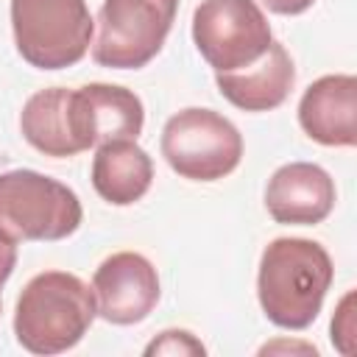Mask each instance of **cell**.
<instances>
[{
    "instance_id": "ac0fdd59",
    "label": "cell",
    "mask_w": 357,
    "mask_h": 357,
    "mask_svg": "<svg viewBox=\"0 0 357 357\" xmlns=\"http://www.w3.org/2000/svg\"><path fill=\"white\" fill-rule=\"evenodd\" d=\"M312 3H315V0H262V6H268V11L284 14V17L301 14V11H307Z\"/></svg>"
},
{
    "instance_id": "2e32d148",
    "label": "cell",
    "mask_w": 357,
    "mask_h": 357,
    "mask_svg": "<svg viewBox=\"0 0 357 357\" xmlns=\"http://www.w3.org/2000/svg\"><path fill=\"white\" fill-rule=\"evenodd\" d=\"M351 301H354V293H349L340 307H337V315L332 318V343H337V349L343 354L351 351V337H354V324H351Z\"/></svg>"
},
{
    "instance_id": "52a82bcc",
    "label": "cell",
    "mask_w": 357,
    "mask_h": 357,
    "mask_svg": "<svg viewBox=\"0 0 357 357\" xmlns=\"http://www.w3.org/2000/svg\"><path fill=\"white\" fill-rule=\"evenodd\" d=\"M192 42L215 73L257 61L273 42L257 0H201L192 14Z\"/></svg>"
},
{
    "instance_id": "4fadbf2b",
    "label": "cell",
    "mask_w": 357,
    "mask_h": 357,
    "mask_svg": "<svg viewBox=\"0 0 357 357\" xmlns=\"http://www.w3.org/2000/svg\"><path fill=\"white\" fill-rule=\"evenodd\" d=\"M20 131L31 148L45 156H75L81 153V142L73 120V89L50 86L31 95L20 112Z\"/></svg>"
},
{
    "instance_id": "8fae6325",
    "label": "cell",
    "mask_w": 357,
    "mask_h": 357,
    "mask_svg": "<svg viewBox=\"0 0 357 357\" xmlns=\"http://www.w3.org/2000/svg\"><path fill=\"white\" fill-rule=\"evenodd\" d=\"M298 123L321 145L351 148L357 142V78L324 75L312 81L298 100Z\"/></svg>"
},
{
    "instance_id": "3957f363",
    "label": "cell",
    "mask_w": 357,
    "mask_h": 357,
    "mask_svg": "<svg viewBox=\"0 0 357 357\" xmlns=\"http://www.w3.org/2000/svg\"><path fill=\"white\" fill-rule=\"evenodd\" d=\"M17 53L39 70L78 64L95 33L86 0H11Z\"/></svg>"
},
{
    "instance_id": "9c48e42d",
    "label": "cell",
    "mask_w": 357,
    "mask_h": 357,
    "mask_svg": "<svg viewBox=\"0 0 357 357\" xmlns=\"http://www.w3.org/2000/svg\"><path fill=\"white\" fill-rule=\"evenodd\" d=\"M73 117L84 151L114 139H137L145 126L142 100L117 84H86L73 89Z\"/></svg>"
},
{
    "instance_id": "30bf717a",
    "label": "cell",
    "mask_w": 357,
    "mask_h": 357,
    "mask_svg": "<svg viewBox=\"0 0 357 357\" xmlns=\"http://www.w3.org/2000/svg\"><path fill=\"white\" fill-rule=\"evenodd\" d=\"M265 209L284 226H315L335 209V181L312 162L282 165L265 187Z\"/></svg>"
},
{
    "instance_id": "8992f818",
    "label": "cell",
    "mask_w": 357,
    "mask_h": 357,
    "mask_svg": "<svg viewBox=\"0 0 357 357\" xmlns=\"http://www.w3.org/2000/svg\"><path fill=\"white\" fill-rule=\"evenodd\" d=\"M165 162L190 181H218L243 159L237 126L212 109H181L162 128Z\"/></svg>"
},
{
    "instance_id": "7a4b0ae2",
    "label": "cell",
    "mask_w": 357,
    "mask_h": 357,
    "mask_svg": "<svg viewBox=\"0 0 357 357\" xmlns=\"http://www.w3.org/2000/svg\"><path fill=\"white\" fill-rule=\"evenodd\" d=\"M98 315L92 287L67 271L28 279L14 310V335L31 354H61L81 343Z\"/></svg>"
},
{
    "instance_id": "9a60e30c",
    "label": "cell",
    "mask_w": 357,
    "mask_h": 357,
    "mask_svg": "<svg viewBox=\"0 0 357 357\" xmlns=\"http://www.w3.org/2000/svg\"><path fill=\"white\" fill-rule=\"evenodd\" d=\"M204 343L187 329H165L145 346V354H204Z\"/></svg>"
},
{
    "instance_id": "7c38bea8",
    "label": "cell",
    "mask_w": 357,
    "mask_h": 357,
    "mask_svg": "<svg viewBox=\"0 0 357 357\" xmlns=\"http://www.w3.org/2000/svg\"><path fill=\"white\" fill-rule=\"evenodd\" d=\"M215 84L231 106L243 112H271L287 100L296 84V67L284 45L271 42L257 61L240 70L215 73Z\"/></svg>"
},
{
    "instance_id": "277c9868",
    "label": "cell",
    "mask_w": 357,
    "mask_h": 357,
    "mask_svg": "<svg viewBox=\"0 0 357 357\" xmlns=\"http://www.w3.org/2000/svg\"><path fill=\"white\" fill-rule=\"evenodd\" d=\"M81 218V201L67 184L25 167L0 173V231L11 240H64Z\"/></svg>"
},
{
    "instance_id": "5b68a950",
    "label": "cell",
    "mask_w": 357,
    "mask_h": 357,
    "mask_svg": "<svg viewBox=\"0 0 357 357\" xmlns=\"http://www.w3.org/2000/svg\"><path fill=\"white\" fill-rule=\"evenodd\" d=\"M178 0H103L92 59L109 70H139L162 50Z\"/></svg>"
},
{
    "instance_id": "6da1fadb",
    "label": "cell",
    "mask_w": 357,
    "mask_h": 357,
    "mask_svg": "<svg viewBox=\"0 0 357 357\" xmlns=\"http://www.w3.org/2000/svg\"><path fill=\"white\" fill-rule=\"evenodd\" d=\"M326 248L304 237H276L265 245L257 273V296L265 318L282 329H307L332 287Z\"/></svg>"
},
{
    "instance_id": "e0dca14e",
    "label": "cell",
    "mask_w": 357,
    "mask_h": 357,
    "mask_svg": "<svg viewBox=\"0 0 357 357\" xmlns=\"http://www.w3.org/2000/svg\"><path fill=\"white\" fill-rule=\"evenodd\" d=\"M14 268H17V240L0 231V290L14 273Z\"/></svg>"
},
{
    "instance_id": "5bb4252c",
    "label": "cell",
    "mask_w": 357,
    "mask_h": 357,
    "mask_svg": "<svg viewBox=\"0 0 357 357\" xmlns=\"http://www.w3.org/2000/svg\"><path fill=\"white\" fill-rule=\"evenodd\" d=\"M153 181V162L137 139H114L98 145L92 159V187L95 192L114 204L128 206L137 204Z\"/></svg>"
},
{
    "instance_id": "ba28073f",
    "label": "cell",
    "mask_w": 357,
    "mask_h": 357,
    "mask_svg": "<svg viewBox=\"0 0 357 357\" xmlns=\"http://www.w3.org/2000/svg\"><path fill=\"white\" fill-rule=\"evenodd\" d=\"M92 293L103 321L131 326L153 312L159 301V276L148 257L137 251H117L98 265Z\"/></svg>"
}]
</instances>
